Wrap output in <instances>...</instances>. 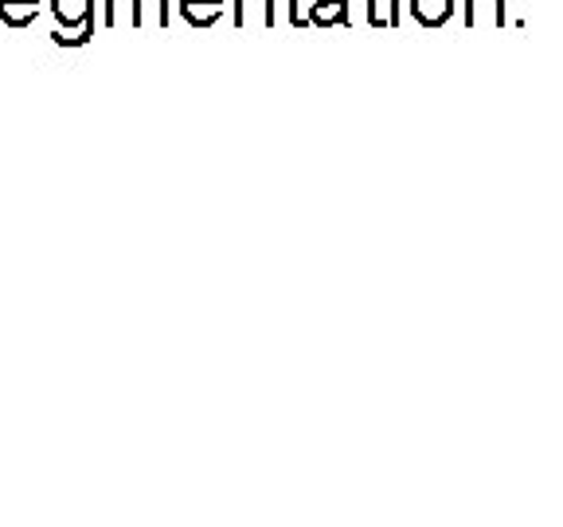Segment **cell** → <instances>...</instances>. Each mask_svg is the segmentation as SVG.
<instances>
[{
	"mask_svg": "<svg viewBox=\"0 0 563 527\" xmlns=\"http://www.w3.org/2000/svg\"><path fill=\"white\" fill-rule=\"evenodd\" d=\"M52 16L63 27H87L95 24V0H52Z\"/></svg>",
	"mask_w": 563,
	"mask_h": 527,
	"instance_id": "6da1fadb",
	"label": "cell"
},
{
	"mask_svg": "<svg viewBox=\"0 0 563 527\" xmlns=\"http://www.w3.org/2000/svg\"><path fill=\"white\" fill-rule=\"evenodd\" d=\"M35 4L40 0H0V20L9 27H27L35 20V12H40Z\"/></svg>",
	"mask_w": 563,
	"mask_h": 527,
	"instance_id": "7a4b0ae2",
	"label": "cell"
},
{
	"mask_svg": "<svg viewBox=\"0 0 563 527\" xmlns=\"http://www.w3.org/2000/svg\"><path fill=\"white\" fill-rule=\"evenodd\" d=\"M180 12H185V20H192V24H211V20L220 16V0H185Z\"/></svg>",
	"mask_w": 563,
	"mask_h": 527,
	"instance_id": "3957f363",
	"label": "cell"
}]
</instances>
